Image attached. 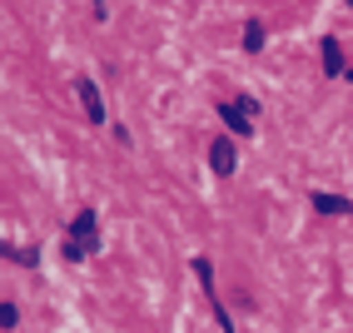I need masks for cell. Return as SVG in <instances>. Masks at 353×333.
Returning <instances> with one entry per match:
<instances>
[{
    "label": "cell",
    "instance_id": "30bf717a",
    "mask_svg": "<svg viewBox=\"0 0 353 333\" xmlns=\"http://www.w3.org/2000/svg\"><path fill=\"white\" fill-rule=\"evenodd\" d=\"M343 75H348V80H353V70H343Z\"/></svg>",
    "mask_w": 353,
    "mask_h": 333
},
{
    "label": "cell",
    "instance_id": "9c48e42d",
    "mask_svg": "<svg viewBox=\"0 0 353 333\" xmlns=\"http://www.w3.org/2000/svg\"><path fill=\"white\" fill-rule=\"evenodd\" d=\"M10 259H15V264H26V269H30V264H35V249H10Z\"/></svg>",
    "mask_w": 353,
    "mask_h": 333
},
{
    "label": "cell",
    "instance_id": "7a4b0ae2",
    "mask_svg": "<svg viewBox=\"0 0 353 333\" xmlns=\"http://www.w3.org/2000/svg\"><path fill=\"white\" fill-rule=\"evenodd\" d=\"M194 274L204 279V294H209V303H214V319H219V328H224V333H234V319L224 314V303H219V294H214V269H209V259H194Z\"/></svg>",
    "mask_w": 353,
    "mask_h": 333
},
{
    "label": "cell",
    "instance_id": "5b68a950",
    "mask_svg": "<svg viewBox=\"0 0 353 333\" xmlns=\"http://www.w3.org/2000/svg\"><path fill=\"white\" fill-rule=\"evenodd\" d=\"M314 209H319V214H353V199H343V194H323V189H319V194H314Z\"/></svg>",
    "mask_w": 353,
    "mask_h": 333
},
{
    "label": "cell",
    "instance_id": "277c9868",
    "mask_svg": "<svg viewBox=\"0 0 353 333\" xmlns=\"http://www.w3.org/2000/svg\"><path fill=\"white\" fill-rule=\"evenodd\" d=\"M219 120H224L234 134H249V110H244V105H219Z\"/></svg>",
    "mask_w": 353,
    "mask_h": 333
},
{
    "label": "cell",
    "instance_id": "8992f818",
    "mask_svg": "<svg viewBox=\"0 0 353 333\" xmlns=\"http://www.w3.org/2000/svg\"><path fill=\"white\" fill-rule=\"evenodd\" d=\"M323 75H343V50L334 35H323Z\"/></svg>",
    "mask_w": 353,
    "mask_h": 333
},
{
    "label": "cell",
    "instance_id": "ba28073f",
    "mask_svg": "<svg viewBox=\"0 0 353 333\" xmlns=\"http://www.w3.org/2000/svg\"><path fill=\"white\" fill-rule=\"evenodd\" d=\"M244 50H249V55L264 50V26H259V20H249V26H244Z\"/></svg>",
    "mask_w": 353,
    "mask_h": 333
},
{
    "label": "cell",
    "instance_id": "6da1fadb",
    "mask_svg": "<svg viewBox=\"0 0 353 333\" xmlns=\"http://www.w3.org/2000/svg\"><path fill=\"white\" fill-rule=\"evenodd\" d=\"M85 254H100V234H95V209L75 214V224H70V239H65V259H70V264H80Z\"/></svg>",
    "mask_w": 353,
    "mask_h": 333
},
{
    "label": "cell",
    "instance_id": "52a82bcc",
    "mask_svg": "<svg viewBox=\"0 0 353 333\" xmlns=\"http://www.w3.org/2000/svg\"><path fill=\"white\" fill-rule=\"evenodd\" d=\"M80 100H85V114H90V120H95V125H105V105H100V90H95V85H80Z\"/></svg>",
    "mask_w": 353,
    "mask_h": 333
},
{
    "label": "cell",
    "instance_id": "3957f363",
    "mask_svg": "<svg viewBox=\"0 0 353 333\" xmlns=\"http://www.w3.org/2000/svg\"><path fill=\"white\" fill-rule=\"evenodd\" d=\"M209 170H214L219 179L234 174V139H214V145H209Z\"/></svg>",
    "mask_w": 353,
    "mask_h": 333
}]
</instances>
